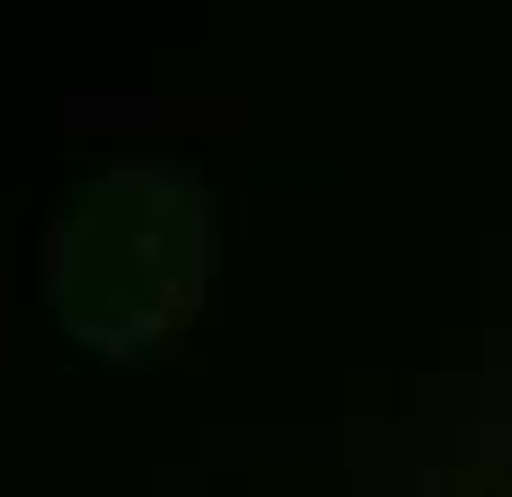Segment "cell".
I'll use <instances>...</instances> for the list:
<instances>
[{
	"instance_id": "1",
	"label": "cell",
	"mask_w": 512,
	"mask_h": 497,
	"mask_svg": "<svg viewBox=\"0 0 512 497\" xmlns=\"http://www.w3.org/2000/svg\"><path fill=\"white\" fill-rule=\"evenodd\" d=\"M205 176L183 154L110 161L44 220V315L96 359H139L213 271Z\"/></svg>"
}]
</instances>
